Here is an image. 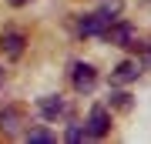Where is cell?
<instances>
[{"label": "cell", "instance_id": "obj_1", "mask_svg": "<svg viewBox=\"0 0 151 144\" xmlns=\"http://www.w3.org/2000/svg\"><path fill=\"white\" fill-rule=\"evenodd\" d=\"M101 37L108 40V44H114V47H138V30H134L128 20H118V17L104 27Z\"/></svg>", "mask_w": 151, "mask_h": 144}, {"label": "cell", "instance_id": "obj_2", "mask_svg": "<svg viewBox=\"0 0 151 144\" xmlns=\"http://www.w3.org/2000/svg\"><path fill=\"white\" fill-rule=\"evenodd\" d=\"M84 131H87V138H104V134L111 131V114H108V107H104V104H94V107H91Z\"/></svg>", "mask_w": 151, "mask_h": 144}, {"label": "cell", "instance_id": "obj_3", "mask_svg": "<svg viewBox=\"0 0 151 144\" xmlns=\"http://www.w3.org/2000/svg\"><path fill=\"white\" fill-rule=\"evenodd\" d=\"M70 80H74V87L81 94H91L94 87H97V70L91 64H84V60H77V64L70 67Z\"/></svg>", "mask_w": 151, "mask_h": 144}, {"label": "cell", "instance_id": "obj_4", "mask_svg": "<svg viewBox=\"0 0 151 144\" xmlns=\"http://www.w3.org/2000/svg\"><path fill=\"white\" fill-rule=\"evenodd\" d=\"M111 20H114V17H108L104 10H94V14L81 17V24H77V34H81V37H101L104 27H108Z\"/></svg>", "mask_w": 151, "mask_h": 144}, {"label": "cell", "instance_id": "obj_5", "mask_svg": "<svg viewBox=\"0 0 151 144\" xmlns=\"http://www.w3.org/2000/svg\"><path fill=\"white\" fill-rule=\"evenodd\" d=\"M0 131L4 134H20L24 131V107H17V104L4 107L0 111Z\"/></svg>", "mask_w": 151, "mask_h": 144}, {"label": "cell", "instance_id": "obj_6", "mask_svg": "<svg viewBox=\"0 0 151 144\" xmlns=\"http://www.w3.org/2000/svg\"><path fill=\"white\" fill-rule=\"evenodd\" d=\"M24 44H27V37H24L20 30H4V37H0V47H4V54L10 60H17L24 54Z\"/></svg>", "mask_w": 151, "mask_h": 144}, {"label": "cell", "instance_id": "obj_7", "mask_svg": "<svg viewBox=\"0 0 151 144\" xmlns=\"http://www.w3.org/2000/svg\"><path fill=\"white\" fill-rule=\"evenodd\" d=\"M37 111H40L47 121H57L60 114L67 111V104L60 101V94H47V97H40V101H37Z\"/></svg>", "mask_w": 151, "mask_h": 144}, {"label": "cell", "instance_id": "obj_8", "mask_svg": "<svg viewBox=\"0 0 151 144\" xmlns=\"http://www.w3.org/2000/svg\"><path fill=\"white\" fill-rule=\"evenodd\" d=\"M138 74H141L138 60H121V64L114 67V74H111V80H114V84H128V80H138Z\"/></svg>", "mask_w": 151, "mask_h": 144}, {"label": "cell", "instance_id": "obj_9", "mask_svg": "<svg viewBox=\"0 0 151 144\" xmlns=\"http://www.w3.org/2000/svg\"><path fill=\"white\" fill-rule=\"evenodd\" d=\"M24 141H30V144H54L57 134L47 131V128H27L24 131Z\"/></svg>", "mask_w": 151, "mask_h": 144}, {"label": "cell", "instance_id": "obj_10", "mask_svg": "<svg viewBox=\"0 0 151 144\" xmlns=\"http://www.w3.org/2000/svg\"><path fill=\"white\" fill-rule=\"evenodd\" d=\"M121 7H124V0H101V4H97V10H104L108 17H118Z\"/></svg>", "mask_w": 151, "mask_h": 144}, {"label": "cell", "instance_id": "obj_11", "mask_svg": "<svg viewBox=\"0 0 151 144\" xmlns=\"http://www.w3.org/2000/svg\"><path fill=\"white\" fill-rule=\"evenodd\" d=\"M87 138V131L81 128V124H70V128H67V141L70 144H77V141H84Z\"/></svg>", "mask_w": 151, "mask_h": 144}, {"label": "cell", "instance_id": "obj_12", "mask_svg": "<svg viewBox=\"0 0 151 144\" xmlns=\"http://www.w3.org/2000/svg\"><path fill=\"white\" fill-rule=\"evenodd\" d=\"M114 104L118 107H131V94H114Z\"/></svg>", "mask_w": 151, "mask_h": 144}, {"label": "cell", "instance_id": "obj_13", "mask_svg": "<svg viewBox=\"0 0 151 144\" xmlns=\"http://www.w3.org/2000/svg\"><path fill=\"white\" fill-rule=\"evenodd\" d=\"M145 64H148V67H151V47H148V50H145Z\"/></svg>", "mask_w": 151, "mask_h": 144}, {"label": "cell", "instance_id": "obj_14", "mask_svg": "<svg viewBox=\"0 0 151 144\" xmlns=\"http://www.w3.org/2000/svg\"><path fill=\"white\" fill-rule=\"evenodd\" d=\"M10 4H14V7H24V4H30V0H10Z\"/></svg>", "mask_w": 151, "mask_h": 144}, {"label": "cell", "instance_id": "obj_15", "mask_svg": "<svg viewBox=\"0 0 151 144\" xmlns=\"http://www.w3.org/2000/svg\"><path fill=\"white\" fill-rule=\"evenodd\" d=\"M0 84H4V67H0Z\"/></svg>", "mask_w": 151, "mask_h": 144}]
</instances>
